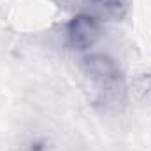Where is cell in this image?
<instances>
[{
    "instance_id": "obj_1",
    "label": "cell",
    "mask_w": 151,
    "mask_h": 151,
    "mask_svg": "<svg viewBox=\"0 0 151 151\" xmlns=\"http://www.w3.org/2000/svg\"><path fill=\"white\" fill-rule=\"evenodd\" d=\"M102 35H104L102 19H99L91 12H77L65 25L67 44L83 55L90 53L99 44Z\"/></svg>"
},
{
    "instance_id": "obj_2",
    "label": "cell",
    "mask_w": 151,
    "mask_h": 151,
    "mask_svg": "<svg viewBox=\"0 0 151 151\" xmlns=\"http://www.w3.org/2000/svg\"><path fill=\"white\" fill-rule=\"evenodd\" d=\"M81 69L93 83L100 86H114L123 77L116 58L102 51L84 53L81 58Z\"/></svg>"
},
{
    "instance_id": "obj_3",
    "label": "cell",
    "mask_w": 151,
    "mask_h": 151,
    "mask_svg": "<svg viewBox=\"0 0 151 151\" xmlns=\"http://www.w3.org/2000/svg\"><path fill=\"white\" fill-rule=\"evenodd\" d=\"M90 11L93 16L99 19H111V21H119L128 14V0H86Z\"/></svg>"
},
{
    "instance_id": "obj_4",
    "label": "cell",
    "mask_w": 151,
    "mask_h": 151,
    "mask_svg": "<svg viewBox=\"0 0 151 151\" xmlns=\"http://www.w3.org/2000/svg\"><path fill=\"white\" fill-rule=\"evenodd\" d=\"M19 151H51V144L46 137H30L27 142L21 144Z\"/></svg>"
}]
</instances>
